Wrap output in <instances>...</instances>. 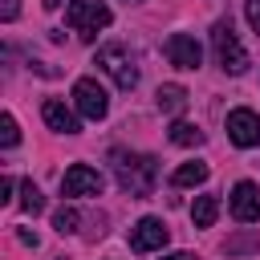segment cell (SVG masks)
<instances>
[{"mask_svg": "<svg viewBox=\"0 0 260 260\" xmlns=\"http://www.w3.org/2000/svg\"><path fill=\"white\" fill-rule=\"evenodd\" d=\"M110 167L122 191H130L134 199L154 195L158 183V158L154 154H134V150H110Z\"/></svg>", "mask_w": 260, "mask_h": 260, "instance_id": "1", "label": "cell"}, {"mask_svg": "<svg viewBox=\"0 0 260 260\" xmlns=\"http://www.w3.org/2000/svg\"><path fill=\"white\" fill-rule=\"evenodd\" d=\"M211 49H215L219 69L232 73V77H240V73L252 65L248 53H244V45H240V37L232 32V20H215V24H211Z\"/></svg>", "mask_w": 260, "mask_h": 260, "instance_id": "2", "label": "cell"}, {"mask_svg": "<svg viewBox=\"0 0 260 260\" xmlns=\"http://www.w3.org/2000/svg\"><path fill=\"white\" fill-rule=\"evenodd\" d=\"M110 20H114V12L106 0H69V8H65V24L73 32H81L85 41H93L98 28H106Z\"/></svg>", "mask_w": 260, "mask_h": 260, "instance_id": "3", "label": "cell"}, {"mask_svg": "<svg viewBox=\"0 0 260 260\" xmlns=\"http://www.w3.org/2000/svg\"><path fill=\"white\" fill-rule=\"evenodd\" d=\"M98 65H102V73L114 77L118 89H134V85H138V65H134V57H130L122 45H106V49H98Z\"/></svg>", "mask_w": 260, "mask_h": 260, "instance_id": "4", "label": "cell"}, {"mask_svg": "<svg viewBox=\"0 0 260 260\" xmlns=\"http://www.w3.org/2000/svg\"><path fill=\"white\" fill-rule=\"evenodd\" d=\"M73 110L81 118H89V122L110 114V93L98 85V77H77L73 81Z\"/></svg>", "mask_w": 260, "mask_h": 260, "instance_id": "5", "label": "cell"}, {"mask_svg": "<svg viewBox=\"0 0 260 260\" xmlns=\"http://www.w3.org/2000/svg\"><path fill=\"white\" fill-rule=\"evenodd\" d=\"M167 240H171V232H167V223H162L158 215H142V219L130 228V248H134V252H162Z\"/></svg>", "mask_w": 260, "mask_h": 260, "instance_id": "6", "label": "cell"}, {"mask_svg": "<svg viewBox=\"0 0 260 260\" xmlns=\"http://www.w3.org/2000/svg\"><path fill=\"white\" fill-rule=\"evenodd\" d=\"M162 53H167V61L175 69H199V61H203V49H199V41L191 32H171Z\"/></svg>", "mask_w": 260, "mask_h": 260, "instance_id": "7", "label": "cell"}, {"mask_svg": "<svg viewBox=\"0 0 260 260\" xmlns=\"http://www.w3.org/2000/svg\"><path fill=\"white\" fill-rule=\"evenodd\" d=\"M61 195L65 199H77V195H102V175L85 162H73L65 175H61Z\"/></svg>", "mask_w": 260, "mask_h": 260, "instance_id": "8", "label": "cell"}, {"mask_svg": "<svg viewBox=\"0 0 260 260\" xmlns=\"http://www.w3.org/2000/svg\"><path fill=\"white\" fill-rule=\"evenodd\" d=\"M228 138H232L240 150L256 146V142H260V114H256V110H248V106L232 110V114H228Z\"/></svg>", "mask_w": 260, "mask_h": 260, "instance_id": "9", "label": "cell"}, {"mask_svg": "<svg viewBox=\"0 0 260 260\" xmlns=\"http://www.w3.org/2000/svg\"><path fill=\"white\" fill-rule=\"evenodd\" d=\"M228 207H232V215H236L240 223H260V191H256V183L240 179V183L232 187Z\"/></svg>", "mask_w": 260, "mask_h": 260, "instance_id": "10", "label": "cell"}, {"mask_svg": "<svg viewBox=\"0 0 260 260\" xmlns=\"http://www.w3.org/2000/svg\"><path fill=\"white\" fill-rule=\"evenodd\" d=\"M41 118H45V126H49V130H57V134H77V130H81L77 110H69V106H65V102H57V98H45Z\"/></svg>", "mask_w": 260, "mask_h": 260, "instance_id": "11", "label": "cell"}, {"mask_svg": "<svg viewBox=\"0 0 260 260\" xmlns=\"http://www.w3.org/2000/svg\"><path fill=\"white\" fill-rule=\"evenodd\" d=\"M154 102H158V110H162V114H183V110H187V89H183V85H175V81H167V85H158Z\"/></svg>", "mask_w": 260, "mask_h": 260, "instance_id": "12", "label": "cell"}, {"mask_svg": "<svg viewBox=\"0 0 260 260\" xmlns=\"http://www.w3.org/2000/svg\"><path fill=\"white\" fill-rule=\"evenodd\" d=\"M207 162H183V167H175V175H171V183L175 187H199V183H207Z\"/></svg>", "mask_w": 260, "mask_h": 260, "instance_id": "13", "label": "cell"}, {"mask_svg": "<svg viewBox=\"0 0 260 260\" xmlns=\"http://www.w3.org/2000/svg\"><path fill=\"white\" fill-rule=\"evenodd\" d=\"M215 215H219V199H215V195H199V199H195V207H191L195 228H211V223H215Z\"/></svg>", "mask_w": 260, "mask_h": 260, "instance_id": "14", "label": "cell"}, {"mask_svg": "<svg viewBox=\"0 0 260 260\" xmlns=\"http://www.w3.org/2000/svg\"><path fill=\"white\" fill-rule=\"evenodd\" d=\"M167 134H171V142H175V146H199V142H203V130H199V126H191V122H171V130H167Z\"/></svg>", "mask_w": 260, "mask_h": 260, "instance_id": "15", "label": "cell"}, {"mask_svg": "<svg viewBox=\"0 0 260 260\" xmlns=\"http://www.w3.org/2000/svg\"><path fill=\"white\" fill-rule=\"evenodd\" d=\"M20 207H24L28 215L45 211V195H41V187H37L32 179H24V183H20Z\"/></svg>", "mask_w": 260, "mask_h": 260, "instance_id": "16", "label": "cell"}, {"mask_svg": "<svg viewBox=\"0 0 260 260\" xmlns=\"http://www.w3.org/2000/svg\"><path fill=\"white\" fill-rule=\"evenodd\" d=\"M77 223H81V215H77V207H57V211H53V228H57L61 236H69V232H77Z\"/></svg>", "mask_w": 260, "mask_h": 260, "instance_id": "17", "label": "cell"}, {"mask_svg": "<svg viewBox=\"0 0 260 260\" xmlns=\"http://www.w3.org/2000/svg\"><path fill=\"white\" fill-rule=\"evenodd\" d=\"M20 142V126L12 114H0V146H16Z\"/></svg>", "mask_w": 260, "mask_h": 260, "instance_id": "18", "label": "cell"}, {"mask_svg": "<svg viewBox=\"0 0 260 260\" xmlns=\"http://www.w3.org/2000/svg\"><path fill=\"white\" fill-rule=\"evenodd\" d=\"M244 16H248V24H252V32L260 37V0H244Z\"/></svg>", "mask_w": 260, "mask_h": 260, "instance_id": "19", "label": "cell"}, {"mask_svg": "<svg viewBox=\"0 0 260 260\" xmlns=\"http://www.w3.org/2000/svg\"><path fill=\"white\" fill-rule=\"evenodd\" d=\"M16 12H20V0H0V20H4V24L16 20Z\"/></svg>", "mask_w": 260, "mask_h": 260, "instance_id": "20", "label": "cell"}, {"mask_svg": "<svg viewBox=\"0 0 260 260\" xmlns=\"http://www.w3.org/2000/svg\"><path fill=\"white\" fill-rule=\"evenodd\" d=\"M256 248V236H240V240H228V252H248Z\"/></svg>", "mask_w": 260, "mask_h": 260, "instance_id": "21", "label": "cell"}, {"mask_svg": "<svg viewBox=\"0 0 260 260\" xmlns=\"http://www.w3.org/2000/svg\"><path fill=\"white\" fill-rule=\"evenodd\" d=\"M12 187H16V183L4 175V179H0V203H8V199H12Z\"/></svg>", "mask_w": 260, "mask_h": 260, "instance_id": "22", "label": "cell"}, {"mask_svg": "<svg viewBox=\"0 0 260 260\" xmlns=\"http://www.w3.org/2000/svg\"><path fill=\"white\" fill-rule=\"evenodd\" d=\"M162 260H195L191 252H171V256H162Z\"/></svg>", "mask_w": 260, "mask_h": 260, "instance_id": "23", "label": "cell"}]
</instances>
